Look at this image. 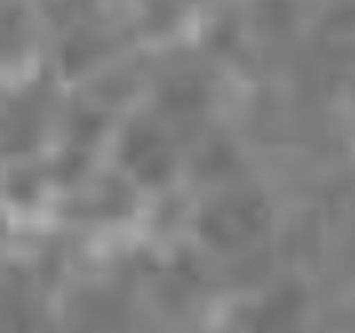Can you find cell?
I'll list each match as a JSON object with an SVG mask.
<instances>
[{"label": "cell", "instance_id": "6da1fadb", "mask_svg": "<svg viewBox=\"0 0 355 333\" xmlns=\"http://www.w3.org/2000/svg\"><path fill=\"white\" fill-rule=\"evenodd\" d=\"M123 154H126V164L132 166L135 173H139V180H145V182H164L170 176V166H173L167 145H164L151 129H141V126L129 129L126 151Z\"/></svg>", "mask_w": 355, "mask_h": 333}, {"label": "cell", "instance_id": "7a4b0ae2", "mask_svg": "<svg viewBox=\"0 0 355 333\" xmlns=\"http://www.w3.org/2000/svg\"><path fill=\"white\" fill-rule=\"evenodd\" d=\"M261 227V214L252 211L248 201H230L205 220V233L214 242H239Z\"/></svg>", "mask_w": 355, "mask_h": 333}, {"label": "cell", "instance_id": "3957f363", "mask_svg": "<svg viewBox=\"0 0 355 333\" xmlns=\"http://www.w3.org/2000/svg\"><path fill=\"white\" fill-rule=\"evenodd\" d=\"M38 135V120H35V107L32 104H16L7 114L3 123V142L7 148H28V142Z\"/></svg>", "mask_w": 355, "mask_h": 333}, {"label": "cell", "instance_id": "277c9868", "mask_svg": "<svg viewBox=\"0 0 355 333\" xmlns=\"http://www.w3.org/2000/svg\"><path fill=\"white\" fill-rule=\"evenodd\" d=\"M16 41H19V16L0 10V53L13 51Z\"/></svg>", "mask_w": 355, "mask_h": 333}]
</instances>
